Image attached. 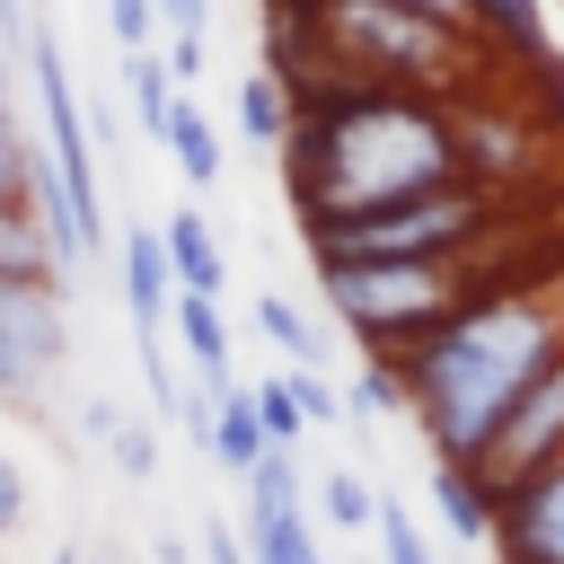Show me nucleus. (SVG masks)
<instances>
[{
  "mask_svg": "<svg viewBox=\"0 0 564 564\" xmlns=\"http://www.w3.org/2000/svg\"><path fill=\"white\" fill-rule=\"evenodd\" d=\"M282 176H291L300 229L361 220L379 203L432 194V185L458 176L449 106L441 97H414V88H308L291 106Z\"/></svg>",
  "mask_w": 564,
  "mask_h": 564,
  "instance_id": "nucleus-1",
  "label": "nucleus"
},
{
  "mask_svg": "<svg viewBox=\"0 0 564 564\" xmlns=\"http://www.w3.org/2000/svg\"><path fill=\"white\" fill-rule=\"evenodd\" d=\"M564 352V282L555 291H485L458 300L441 326H423L414 344L388 352L405 414L423 423L441 467H467L476 441L502 423V405Z\"/></svg>",
  "mask_w": 564,
  "mask_h": 564,
  "instance_id": "nucleus-2",
  "label": "nucleus"
},
{
  "mask_svg": "<svg viewBox=\"0 0 564 564\" xmlns=\"http://www.w3.org/2000/svg\"><path fill=\"white\" fill-rule=\"evenodd\" d=\"M300 9L317 88H414V97H458L476 79V35L414 18L397 0H273Z\"/></svg>",
  "mask_w": 564,
  "mask_h": 564,
  "instance_id": "nucleus-3",
  "label": "nucleus"
},
{
  "mask_svg": "<svg viewBox=\"0 0 564 564\" xmlns=\"http://www.w3.org/2000/svg\"><path fill=\"white\" fill-rule=\"evenodd\" d=\"M494 220V194H476L467 176L432 185V194H405V203H379L361 220H326V229H300L308 264H449L485 238Z\"/></svg>",
  "mask_w": 564,
  "mask_h": 564,
  "instance_id": "nucleus-4",
  "label": "nucleus"
},
{
  "mask_svg": "<svg viewBox=\"0 0 564 564\" xmlns=\"http://www.w3.org/2000/svg\"><path fill=\"white\" fill-rule=\"evenodd\" d=\"M317 291L370 344V361H388L397 344H414L423 326H441L458 308V273L449 264H317Z\"/></svg>",
  "mask_w": 564,
  "mask_h": 564,
  "instance_id": "nucleus-5",
  "label": "nucleus"
},
{
  "mask_svg": "<svg viewBox=\"0 0 564 564\" xmlns=\"http://www.w3.org/2000/svg\"><path fill=\"white\" fill-rule=\"evenodd\" d=\"M546 458H564V352H555V361H546V370H538V379L502 405V423L476 441L467 476L502 502V494H511V485H529Z\"/></svg>",
  "mask_w": 564,
  "mask_h": 564,
  "instance_id": "nucleus-6",
  "label": "nucleus"
},
{
  "mask_svg": "<svg viewBox=\"0 0 564 564\" xmlns=\"http://www.w3.org/2000/svg\"><path fill=\"white\" fill-rule=\"evenodd\" d=\"M26 70H35V97H44V167L62 176V194H70V212H79V229L106 247V203H97V159H88V123H79V97H70V70H62V44H53V26L35 18L26 26Z\"/></svg>",
  "mask_w": 564,
  "mask_h": 564,
  "instance_id": "nucleus-7",
  "label": "nucleus"
},
{
  "mask_svg": "<svg viewBox=\"0 0 564 564\" xmlns=\"http://www.w3.org/2000/svg\"><path fill=\"white\" fill-rule=\"evenodd\" d=\"M62 361H70L62 291H18V282H0V397H44Z\"/></svg>",
  "mask_w": 564,
  "mask_h": 564,
  "instance_id": "nucleus-8",
  "label": "nucleus"
},
{
  "mask_svg": "<svg viewBox=\"0 0 564 564\" xmlns=\"http://www.w3.org/2000/svg\"><path fill=\"white\" fill-rule=\"evenodd\" d=\"M502 564H564V458H546L529 485H511L494 502V538Z\"/></svg>",
  "mask_w": 564,
  "mask_h": 564,
  "instance_id": "nucleus-9",
  "label": "nucleus"
},
{
  "mask_svg": "<svg viewBox=\"0 0 564 564\" xmlns=\"http://www.w3.org/2000/svg\"><path fill=\"white\" fill-rule=\"evenodd\" d=\"M159 256H167V282L185 300H220L229 291V256H220V238H212L203 212H167L159 220Z\"/></svg>",
  "mask_w": 564,
  "mask_h": 564,
  "instance_id": "nucleus-10",
  "label": "nucleus"
},
{
  "mask_svg": "<svg viewBox=\"0 0 564 564\" xmlns=\"http://www.w3.org/2000/svg\"><path fill=\"white\" fill-rule=\"evenodd\" d=\"M167 256H159V229H123V308H132V335L141 352H159V326H167Z\"/></svg>",
  "mask_w": 564,
  "mask_h": 564,
  "instance_id": "nucleus-11",
  "label": "nucleus"
},
{
  "mask_svg": "<svg viewBox=\"0 0 564 564\" xmlns=\"http://www.w3.org/2000/svg\"><path fill=\"white\" fill-rule=\"evenodd\" d=\"M0 282H18V291H62V256H53V238L35 229L26 203H0Z\"/></svg>",
  "mask_w": 564,
  "mask_h": 564,
  "instance_id": "nucleus-12",
  "label": "nucleus"
},
{
  "mask_svg": "<svg viewBox=\"0 0 564 564\" xmlns=\"http://www.w3.org/2000/svg\"><path fill=\"white\" fill-rule=\"evenodd\" d=\"M176 308V344H185V361H194V379H203V397H220V388H238L229 379V326H220V300H167Z\"/></svg>",
  "mask_w": 564,
  "mask_h": 564,
  "instance_id": "nucleus-13",
  "label": "nucleus"
},
{
  "mask_svg": "<svg viewBox=\"0 0 564 564\" xmlns=\"http://www.w3.org/2000/svg\"><path fill=\"white\" fill-rule=\"evenodd\" d=\"M432 520H441L458 546H485V538H494V494H485L467 467H441V458H432Z\"/></svg>",
  "mask_w": 564,
  "mask_h": 564,
  "instance_id": "nucleus-14",
  "label": "nucleus"
},
{
  "mask_svg": "<svg viewBox=\"0 0 564 564\" xmlns=\"http://www.w3.org/2000/svg\"><path fill=\"white\" fill-rule=\"evenodd\" d=\"M159 150L185 167V185H220V132H212V115H203L194 97H176V106H167V123H159Z\"/></svg>",
  "mask_w": 564,
  "mask_h": 564,
  "instance_id": "nucleus-15",
  "label": "nucleus"
},
{
  "mask_svg": "<svg viewBox=\"0 0 564 564\" xmlns=\"http://www.w3.org/2000/svg\"><path fill=\"white\" fill-rule=\"evenodd\" d=\"M203 449H212L229 476H247V467L273 449L264 423H256V397H247V388H220V397H212V441H203Z\"/></svg>",
  "mask_w": 564,
  "mask_h": 564,
  "instance_id": "nucleus-16",
  "label": "nucleus"
},
{
  "mask_svg": "<svg viewBox=\"0 0 564 564\" xmlns=\"http://www.w3.org/2000/svg\"><path fill=\"white\" fill-rule=\"evenodd\" d=\"M229 115H238V132H247L256 150H282V141H291V97H282V79H273V70H247Z\"/></svg>",
  "mask_w": 564,
  "mask_h": 564,
  "instance_id": "nucleus-17",
  "label": "nucleus"
},
{
  "mask_svg": "<svg viewBox=\"0 0 564 564\" xmlns=\"http://www.w3.org/2000/svg\"><path fill=\"white\" fill-rule=\"evenodd\" d=\"M79 423H88V441H97V449H106V458H115L123 476H150V467H159V441H150V432H141V423H132V414H123L115 397H97V405H88Z\"/></svg>",
  "mask_w": 564,
  "mask_h": 564,
  "instance_id": "nucleus-18",
  "label": "nucleus"
},
{
  "mask_svg": "<svg viewBox=\"0 0 564 564\" xmlns=\"http://www.w3.org/2000/svg\"><path fill=\"white\" fill-rule=\"evenodd\" d=\"M247 529H264V520H291L300 511V467H291V449H264L247 476Z\"/></svg>",
  "mask_w": 564,
  "mask_h": 564,
  "instance_id": "nucleus-19",
  "label": "nucleus"
},
{
  "mask_svg": "<svg viewBox=\"0 0 564 564\" xmlns=\"http://www.w3.org/2000/svg\"><path fill=\"white\" fill-rule=\"evenodd\" d=\"M123 88H132V115H141V132L159 141V123H167V106H176V79H167V62H159V53H123Z\"/></svg>",
  "mask_w": 564,
  "mask_h": 564,
  "instance_id": "nucleus-20",
  "label": "nucleus"
},
{
  "mask_svg": "<svg viewBox=\"0 0 564 564\" xmlns=\"http://www.w3.org/2000/svg\"><path fill=\"white\" fill-rule=\"evenodd\" d=\"M238 546H247V564H317V538H308V520H300V511H291V520L247 529Z\"/></svg>",
  "mask_w": 564,
  "mask_h": 564,
  "instance_id": "nucleus-21",
  "label": "nucleus"
},
{
  "mask_svg": "<svg viewBox=\"0 0 564 564\" xmlns=\"http://www.w3.org/2000/svg\"><path fill=\"white\" fill-rule=\"evenodd\" d=\"M256 326H264V335L291 352V370H317V326H308L291 300H273V291H264V300H256Z\"/></svg>",
  "mask_w": 564,
  "mask_h": 564,
  "instance_id": "nucleus-22",
  "label": "nucleus"
},
{
  "mask_svg": "<svg viewBox=\"0 0 564 564\" xmlns=\"http://www.w3.org/2000/svg\"><path fill=\"white\" fill-rule=\"evenodd\" d=\"M317 511H326L335 529H370V511H379V485H361L352 467H326V485H317Z\"/></svg>",
  "mask_w": 564,
  "mask_h": 564,
  "instance_id": "nucleus-23",
  "label": "nucleus"
},
{
  "mask_svg": "<svg viewBox=\"0 0 564 564\" xmlns=\"http://www.w3.org/2000/svg\"><path fill=\"white\" fill-rule=\"evenodd\" d=\"M370 529H379V555H388V564H432V546H423V529H414V511H405L397 494H379Z\"/></svg>",
  "mask_w": 564,
  "mask_h": 564,
  "instance_id": "nucleus-24",
  "label": "nucleus"
},
{
  "mask_svg": "<svg viewBox=\"0 0 564 564\" xmlns=\"http://www.w3.org/2000/svg\"><path fill=\"white\" fill-rule=\"evenodd\" d=\"M247 397H256L264 441H273V449H300V432H308V423H300V405H291V379H256Z\"/></svg>",
  "mask_w": 564,
  "mask_h": 564,
  "instance_id": "nucleus-25",
  "label": "nucleus"
},
{
  "mask_svg": "<svg viewBox=\"0 0 564 564\" xmlns=\"http://www.w3.org/2000/svg\"><path fill=\"white\" fill-rule=\"evenodd\" d=\"M97 9H106V35H115L123 53H150V35H159L150 0H97Z\"/></svg>",
  "mask_w": 564,
  "mask_h": 564,
  "instance_id": "nucleus-26",
  "label": "nucleus"
},
{
  "mask_svg": "<svg viewBox=\"0 0 564 564\" xmlns=\"http://www.w3.org/2000/svg\"><path fill=\"white\" fill-rule=\"evenodd\" d=\"M26 159L35 141L18 132V115H0V203H26Z\"/></svg>",
  "mask_w": 564,
  "mask_h": 564,
  "instance_id": "nucleus-27",
  "label": "nucleus"
},
{
  "mask_svg": "<svg viewBox=\"0 0 564 564\" xmlns=\"http://www.w3.org/2000/svg\"><path fill=\"white\" fill-rule=\"evenodd\" d=\"M26 511H35V485H26V467L0 449V538H18V529H26Z\"/></svg>",
  "mask_w": 564,
  "mask_h": 564,
  "instance_id": "nucleus-28",
  "label": "nucleus"
},
{
  "mask_svg": "<svg viewBox=\"0 0 564 564\" xmlns=\"http://www.w3.org/2000/svg\"><path fill=\"white\" fill-rule=\"evenodd\" d=\"M282 379H291V405H300V423H335V414H344V397H335L317 370H282Z\"/></svg>",
  "mask_w": 564,
  "mask_h": 564,
  "instance_id": "nucleus-29",
  "label": "nucleus"
},
{
  "mask_svg": "<svg viewBox=\"0 0 564 564\" xmlns=\"http://www.w3.org/2000/svg\"><path fill=\"white\" fill-rule=\"evenodd\" d=\"M388 405H405V388H397L388 361H370V370L352 379V414H388Z\"/></svg>",
  "mask_w": 564,
  "mask_h": 564,
  "instance_id": "nucleus-30",
  "label": "nucleus"
},
{
  "mask_svg": "<svg viewBox=\"0 0 564 564\" xmlns=\"http://www.w3.org/2000/svg\"><path fill=\"white\" fill-rule=\"evenodd\" d=\"M150 18H159L167 35H203V26H212V0H150Z\"/></svg>",
  "mask_w": 564,
  "mask_h": 564,
  "instance_id": "nucleus-31",
  "label": "nucleus"
},
{
  "mask_svg": "<svg viewBox=\"0 0 564 564\" xmlns=\"http://www.w3.org/2000/svg\"><path fill=\"white\" fill-rule=\"evenodd\" d=\"M159 62H167V79H176V88H185V79H203V35H167V53H159Z\"/></svg>",
  "mask_w": 564,
  "mask_h": 564,
  "instance_id": "nucleus-32",
  "label": "nucleus"
},
{
  "mask_svg": "<svg viewBox=\"0 0 564 564\" xmlns=\"http://www.w3.org/2000/svg\"><path fill=\"white\" fill-rule=\"evenodd\" d=\"M203 564H247V546H238V529H229V520H212V529H203Z\"/></svg>",
  "mask_w": 564,
  "mask_h": 564,
  "instance_id": "nucleus-33",
  "label": "nucleus"
},
{
  "mask_svg": "<svg viewBox=\"0 0 564 564\" xmlns=\"http://www.w3.org/2000/svg\"><path fill=\"white\" fill-rule=\"evenodd\" d=\"M0 35H9V53L26 62V9H18V0H0Z\"/></svg>",
  "mask_w": 564,
  "mask_h": 564,
  "instance_id": "nucleus-34",
  "label": "nucleus"
},
{
  "mask_svg": "<svg viewBox=\"0 0 564 564\" xmlns=\"http://www.w3.org/2000/svg\"><path fill=\"white\" fill-rule=\"evenodd\" d=\"M79 564H123V555H115V546H97V555H79Z\"/></svg>",
  "mask_w": 564,
  "mask_h": 564,
  "instance_id": "nucleus-35",
  "label": "nucleus"
},
{
  "mask_svg": "<svg viewBox=\"0 0 564 564\" xmlns=\"http://www.w3.org/2000/svg\"><path fill=\"white\" fill-rule=\"evenodd\" d=\"M0 115H9V53H0Z\"/></svg>",
  "mask_w": 564,
  "mask_h": 564,
  "instance_id": "nucleus-36",
  "label": "nucleus"
},
{
  "mask_svg": "<svg viewBox=\"0 0 564 564\" xmlns=\"http://www.w3.org/2000/svg\"><path fill=\"white\" fill-rule=\"evenodd\" d=\"M53 564H79V546H62V555H53Z\"/></svg>",
  "mask_w": 564,
  "mask_h": 564,
  "instance_id": "nucleus-37",
  "label": "nucleus"
}]
</instances>
